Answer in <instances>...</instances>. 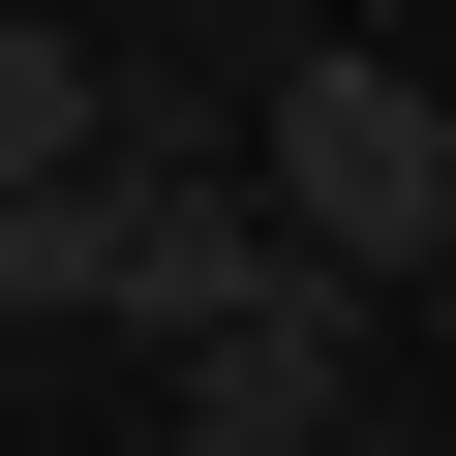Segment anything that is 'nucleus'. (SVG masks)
Instances as JSON below:
<instances>
[{"label":"nucleus","mask_w":456,"mask_h":456,"mask_svg":"<svg viewBox=\"0 0 456 456\" xmlns=\"http://www.w3.org/2000/svg\"><path fill=\"white\" fill-rule=\"evenodd\" d=\"M122 152V92H92V31H31V0H0V183H92Z\"/></svg>","instance_id":"obj_4"},{"label":"nucleus","mask_w":456,"mask_h":456,"mask_svg":"<svg viewBox=\"0 0 456 456\" xmlns=\"http://www.w3.org/2000/svg\"><path fill=\"white\" fill-rule=\"evenodd\" d=\"M365 426V305L335 274H274L244 335H183V456H335Z\"/></svg>","instance_id":"obj_3"},{"label":"nucleus","mask_w":456,"mask_h":456,"mask_svg":"<svg viewBox=\"0 0 456 456\" xmlns=\"http://www.w3.org/2000/svg\"><path fill=\"white\" fill-rule=\"evenodd\" d=\"M274 274H305V244L244 213V152H92V335H152V365H183V335H244Z\"/></svg>","instance_id":"obj_2"},{"label":"nucleus","mask_w":456,"mask_h":456,"mask_svg":"<svg viewBox=\"0 0 456 456\" xmlns=\"http://www.w3.org/2000/svg\"><path fill=\"white\" fill-rule=\"evenodd\" d=\"M244 213H274L335 305H395V274L456 244V92H426V61H365V31H305V61L244 92Z\"/></svg>","instance_id":"obj_1"}]
</instances>
